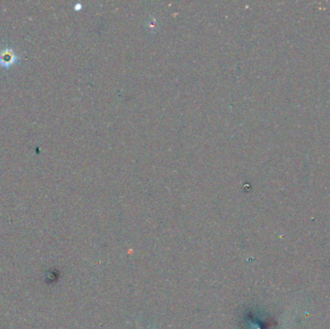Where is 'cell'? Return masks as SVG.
Returning a JSON list of instances; mask_svg holds the SVG:
<instances>
[{
  "instance_id": "1",
  "label": "cell",
  "mask_w": 330,
  "mask_h": 329,
  "mask_svg": "<svg viewBox=\"0 0 330 329\" xmlns=\"http://www.w3.org/2000/svg\"><path fill=\"white\" fill-rule=\"evenodd\" d=\"M18 56L14 53L12 49H6L0 52V66L3 68H10L18 61Z\"/></svg>"
}]
</instances>
